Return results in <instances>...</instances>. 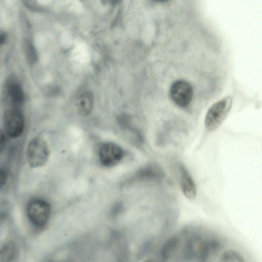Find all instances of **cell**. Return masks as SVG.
Returning <instances> with one entry per match:
<instances>
[{"mask_svg":"<svg viewBox=\"0 0 262 262\" xmlns=\"http://www.w3.org/2000/svg\"><path fill=\"white\" fill-rule=\"evenodd\" d=\"M232 104L230 96L225 97L215 102L208 109L205 119L207 130L212 131L217 128L228 114Z\"/></svg>","mask_w":262,"mask_h":262,"instance_id":"cell-1","label":"cell"},{"mask_svg":"<svg viewBox=\"0 0 262 262\" xmlns=\"http://www.w3.org/2000/svg\"><path fill=\"white\" fill-rule=\"evenodd\" d=\"M50 151L46 141L40 137L32 138L27 148V159L33 168L43 166L49 157Z\"/></svg>","mask_w":262,"mask_h":262,"instance_id":"cell-2","label":"cell"},{"mask_svg":"<svg viewBox=\"0 0 262 262\" xmlns=\"http://www.w3.org/2000/svg\"><path fill=\"white\" fill-rule=\"evenodd\" d=\"M27 213L32 224L36 227H42L48 223L50 219L51 206L45 200L35 199L29 203Z\"/></svg>","mask_w":262,"mask_h":262,"instance_id":"cell-3","label":"cell"},{"mask_svg":"<svg viewBox=\"0 0 262 262\" xmlns=\"http://www.w3.org/2000/svg\"><path fill=\"white\" fill-rule=\"evenodd\" d=\"M4 125L5 132L9 137H19L24 132L25 125L21 108L9 107L4 113Z\"/></svg>","mask_w":262,"mask_h":262,"instance_id":"cell-4","label":"cell"},{"mask_svg":"<svg viewBox=\"0 0 262 262\" xmlns=\"http://www.w3.org/2000/svg\"><path fill=\"white\" fill-rule=\"evenodd\" d=\"M5 96L9 107L21 108L25 101V93L20 81L10 76L5 84Z\"/></svg>","mask_w":262,"mask_h":262,"instance_id":"cell-5","label":"cell"},{"mask_svg":"<svg viewBox=\"0 0 262 262\" xmlns=\"http://www.w3.org/2000/svg\"><path fill=\"white\" fill-rule=\"evenodd\" d=\"M123 149L113 142H105L99 147L98 156L100 163L106 167L117 165L124 156Z\"/></svg>","mask_w":262,"mask_h":262,"instance_id":"cell-6","label":"cell"},{"mask_svg":"<svg viewBox=\"0 0 262 262\" xmlns=\"http://www.w3.org/2000/svg\"><path fill=\"white\" fill-rule=\"evenodd\" d=\"M170 95L171 99L177 105L184 107L188 106L191 101L193 90L188 82L179 80L171 84Z\"/></svg>","mask_w":262,"mask_h":262,"instance_id":"cell-7","label":"cell"},{"mask_svg":"<svg viewBox=\"0 0 262 262\" xmlns=\"http://www.w3.org/2000/svg\"><path fill=\"white\" fill-rule=\"evenodd\" d=\"M180 187L184 196L189 200H193L196 195L195 183L186 167L180 164L178 166Z\"/></svg>","mask_w":262,"mask_h":262,"instance_id":"cell-8","label":"cell"},{"mask_svg":"<svg viewBox=\"0 0 262 262\" xmlns=\"http://www.w3.org/2000/svg\"><path fill=\"white\" fill-rule=\"evenodd\" d=\"M181 238L178 235L169 238L162 246L161 256L163 260H167L172 258L181 246Z\"/></svg>","mask_w":262,"mask_h":262,"instance_id":"cell-9","label":"cell"},{"mask_svg":"<svg viewBox=\"0 0 262 262\" xmlns=\"http://www.w3.org/2000/svg\"><path fill=\"white\" fill-rule=\"evenodd\" d=\"M94 104V96L89 91L82 93L77 100L78 113L82 116H88L92 112Z\"/></svg>","mask_w":262,"mask_h":262,"instance_id":"cell-10","label":"cell"},{"mask_svg":"<svg viewBox=\"0 0 262 262\" xmlns=\"http://www.w3.org/2000/svg\"><path fill=\"white\" fill-rule=\"evenodd\" d=\"M17 249L15 243L12 241L5 243L0 248V261H12L16 255Z\"/></svg>","mask_w":262,"mask_h":262,"instance_id":"cell-11","label":"cell"},{"mask_svg":"<svg viewBox=\"0 0 262 262\" xmlns=\"http://www.w3.org/2000/svg\"><path fill=\"white\" fill-rule=\"evenodd\" d=\"M219 261L223 262H243L245 260L242 254L238 251L234 250H228L221 254Z\"/></svg>","mask_w":262,"mask_h":262,"instance_id":"cell-12","label":"cell"},{"mask_svg":"<svg viewBox=\"0 0 262 262\" xmlns=\"http://www.w3.org/2000/svg\"><path fill=\"white\" fill-rule=\"evenodd\" d=\"M26 58L30 64H35L37 60V55L34 47L30 43L27 45L25 48Z\"/></svg>","mask_w":262,"mask_h":262,"instance_id":"cell-13","label":"cell"},{"mask_svg":"<svg viewBox=\"0 0 262 262\" xmlns=\"http://www.w3.org/2000/svg\"><path fill=\"white\" fill-rule=\"evenodd\" d=\"M7 173L5 170L0 168V189L6 184L7 181Z\"/></svg>","mask_w":262,"mask_h":262,"instance_id":"cell-14","label":"cell"},{"mask_svg":"<svg viewBox=\"0 0 262 262\" xmlns=\"http://www.w3.org/2000/svg\"><path fill=\"white\" fill-rule=\"evenodd\" d=\"M5 145V136L3 132L0 129V154L3 150Z\"/></svg>","mask_w":262,"mask_h":262,"instance_id":"cell-15","label":"cell"},{"mask_svg":"<svg viewBox=\"0 0 262 262\" xmlns=\"http://www.w3.org/2000/svg\"><path fill=\"white\" fill-rule=\"evenodd\" d=\"M7 38V33L4 30H0V47L6 42Z\"/></svg>","mask_w":262,"mask_h":262,"instance_id":"cell-16","label":"cell"},{"mask_svg":"<svg viewBox=\"0 0 262 262\" xmlns=\"http://www.w3.org/2000/svg\"><path fill=\"white\" fill-rule=\"evenodd\" d=\"M152 1L156 3H166L168 1H169V0H152Z\"/></svg>","mask_w":262,"mask_h":262,"instance_id":"cell-17","label":"cell"}]
</instances>
